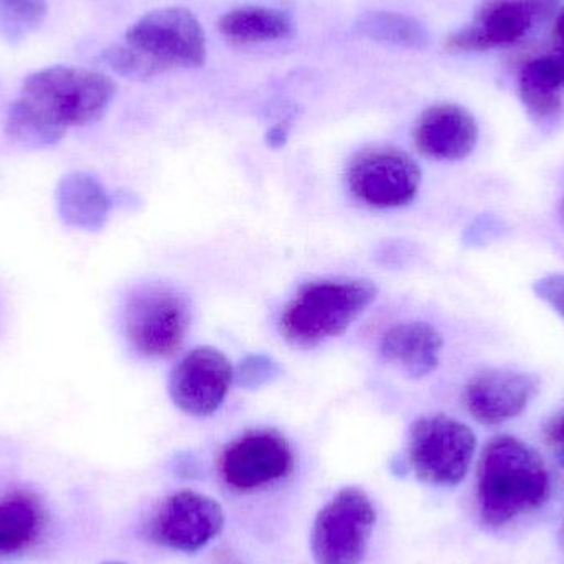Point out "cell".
Masks as SVG:
<instances>
[{
	"mask_svg": "<svg viewBox=\"0 0 564 564\" xmlns=\"http://www.w3.org/2000/svg\"><path fill=\"white\" fill-rule=\"evenodd\" d=\"M235 380L230 360L217 348L198 347L171 375L172 401L191 416H210L224 403Z\"/></svg>",
	"mask_w": 564,
	"mask_h": 564,
	"instance_id": "7c38bea8",
	"label": "cell"
},
{
	"mask_svg": "<svg viewBox=\"0 0 564 564\" xmlns=\"http://www.w3.org/2000/svg\"><path fill=\"white\" fill-rule=\"evenodd\" d=\"M476 446V434L460 421L444 414L421 417L411 430V467L423 482L454 487L469 473Z\"/></svg>",
	"mask_w": 564,
	"mask_h": 564,
	"instance_id": "8992f818",
	"label": "cell"
},
{
	"mask_svg": "<svg viewBox=\"0 0 564 564\" xmlns=\"http://www.w3.org/2000/svg\"><path fill=\"white\" fill-rule=\"evenodd\" d=\"M545 440L550 446L562 449L564 447V408L562 411L550 417L545 426Z\"/></svg>",
	"mask_w": 564,
	"mask_h": 564,
	"instance_id": "484cf974",
	"label": "cell"
},
{
	"mask_svg": "<svg viewBox=\"0 0 564 564\" xmlns=\"http://www.w3.org/2000/svg\"><path fill=\"white\" fill-rule=\"evenodd\" d=\"M564 88V53L539 56L527 63L520 73V96L527 111L543 121L562 109Z\"/></svg>",
	"mask_w": 564,
	"mask_h": 564,
	"instance_id": "e0dca14e",
	"label": "cell"
},
{
	"mask_svg": "<svg viewBox=\"0 0 564 564\" xmlns=\"http://www.w3.org/2000/svg\"><path fill=\"white\" fill-rule=\"evenodd\" d=\"M556 36L564 42V13L560 17L558 22H556Z\"/></svg>",
	"mask_w": 564,
	"mask_h": 564,
	"instance_id": "83f0119b",
	"label": "cell"
},
{
	"mask_svg": "<svg viewBox=\"0 0 564 564\" xmlns=\"http://www.w3.org/2000/svg\"><path fill=\"white\" fill-rule=\"evenodd\" d=\"M552 492L543 457L519 437H492L480 454L477 502L482 522L499 529L540 509Z\"/></svg>",
	"mask_w": 564,
	"mask_h": 564,
	"instance_id": "6da1fadb",
	"label": "cell"
},
{
	"mask_svg": "<svg viewBox=\"0 0 564 564\" xmlns=\"http://www.w3.org/2000/svg\"><path fill=\"white\" fill-rule=\"evenodd\" d=\"M42 513L26 497L0 502V555L26 549L39 536Z\"/></svg>",
	"mask_w": 564,
	"mask_h": 564,
	"instance_id": "ffe728a7",
	"label": "cell"
},
{
	"mask_svg": "<svg viewBox=\"0 0 564 564\" xmlns=\"http://www.w3.org/2000/svg\"><path fill=\"white\" fill-rule=\"evenodd\" d=\"M377 295V285L367 280L311 282L282 312L281 334L295 347H315L344 334Z\"/></svg>",
	"mask_w": 564,
	"mask_h": 564,
	"instance_id": "7a4b0ae2",
	"label": "cell"
},
{
	"mask_svg": "<svg viewBox=\"0 0 564 564\" xmlns=\"http://www.w3.org/2000/svg\"><path fill=\"white\" fill-rule=\"evenodd\" d=\"M443 337L426 322L394 325L381 338L380 351L388 364L410 378H423L436 370Z\"/></svg>",
	"mask_w": 564,
	"mask_h": 564,
	"instance_id": "9a60e30c",
	"label": "cell"
},
{
	"mask_svg": "<svg viewBox=\"0 0 564 564\" xmlns=\"http://www.w3.org/2000/svg\"><path fill=\"white\" fill-rule=\"evenodd\" d=\"M533 291L564 318V274L555 273L533 284Z\"/></svg>",
	"mask_w": 564,
	"mask_h": 564,
	"instance_id": "d4e9b609",
	"label": "cell"
},
{
	"mask_svg": "<svg viewBox=\"0 0 564 564\" xmlns=\"http://www.w3.org/2000/svg\"><path fill=\"white\" fill-rule=\"evenodd\" d=\"M115 95L116 85L109 76L79 66L58 65L26 76L20 98L68 131L101 119Z\"/></svg>",
	"mask_w": 564,
	"mask_h": 564,
	"instance_id": "3957f363",
	"label": "cell"
},
{
	"mask_svg": "<svg viewBox=\"0 0 564 564\" xmlns=\"http://www.w3.org/2000/svg\"><path fill=\"white\" fill-rule=\"evenodd\" d=\"M218 26L225 39L238 45L276 42L294 32V23L288 13L257 6L230 10L221 17Z\"/></svg>",
	"mask_w": 564,
	"mask_h": 564,
	"instance_id": "ac0fdd59",
	"label": "cell"
},
{
	"mask_svg": "<svg viewBox=\"0 0 564 564\" xmlns=\"http://www.w3.org/2000/svg\"><path fill=\"white\" fill-rule=\"evenodd\" d=\"M6 131L13 142L26 149L53 148L66 134L23 98L17 99L10 108Z\"/></svg>",
	"mask_w": 564,
	"mask_h": 564,
	"instance_id": "44dd1931",
	"label": "cell"
},
{
	"mask_svg": "<svg viewBox=\"0 0 564 564\" xmlns=\"http://www.w3.org/2000/svg\"><path fill=\"white\" fill-rule=\"evenodd\" d=\"M268 142H270L273 148H280V145L285 142V131L282 128H274L273 131L268 135Z\"/></svg>",
	"mask_w": 564,
	"mask_h": 564,
	"instance_id": "4316f807",
	"label": "cell"
},
{
	"mask_svg": "<svg viewBox=\"0 0 564 564\" xmlns=\"http://www.w3.org/2000/svg\"><path fill=\"white\" fill-rule=\"evenodd\" d=\"M56 208L68 227L98 231L108 221L112 200L98 178L86 172H73L56 187Z\"/></svg>",
	"mask_w": 564,
	"mask_h": 564,
	"instance_id": "2e32d148",
	"label": "cell"
},
{
	"mask_svg": "<svg viewBox=\"0 0 564 564\" xmlns=\"http://www.w3.org/2000/svg\"><path fill=\"white\" fill-rule=\"evenodd\" d=\"M560 0H486L469 25L453 33L446 45L457 52H484L520 42L536 20Z\"/></svg>",
	"mask_w": 564,
	"mask_h": 564,
	"instance_id": "8fae6325",
	"label": "cell"
},
{
	"mask_svg": "<svg viewBox=\"0 0 564 564\" xmlns=\"http://www.w3.org/2000/svg\"><path fill=\"white\" fill-rule=\"evenodd\" d=\"M294 469V454L276 431H251L235 440L220 457V473L237 492L280 482Z\"/></svg>",
	"mask_w": 564,
	"mask_h": 564,
	"instance_id": "30bf717a",
	"label": "cell"
},
{
	"mask_svg": "<svg viewBox=\"0 0 564 564\" xmlns=\"http://www.w3.org/2000/svg\"><path fill=\"white\" fill-rule=\"evenodd\" d=\"M421 177L420 165L394 148L365 149L355 155L347 171L354 197L378 210L411 204L420 192Z\"/></svg>",
	"mask_w": 564,
	"mask_h": 564,
	"instance_id": "ba28073f",
	"label": "cell"
},
{
	"mask_svg": "<svg viewBox=\"0 0 564 564\" xmlns=\"http://www.w3.org/2000/svg\"><path fill=\"white\" fill-rule=\"evenodd\" d=\"M126 45L141 53L155 72L204 65L207 39L197 17L184 7L145 13L126 33Z\"/></svg>",
	"mask_w": 564,
	"mask_h": 564,
	"instance_id": "277c9868",
	"label": "cell"
},
{
	"mask_svg": "<svg viewBox=\"0 0 564 564\" xmlns=\"http://www.w3.org/2000/svg\"><path fill=\"white\" fill-rule=\"evenodd\" d=\"M102 564H126V563H121V562H106V563H102Z\"/></svg>",
	"mask_w": 564,
	"mask_h": 564,
	"instance_id": "4dcf8cb0",
	"label": "cell"
},
{
	"mask_svg": "<svg viewBox=\"0 0 564 564\" xmlns=\"http://www.w3.org/2000/svg\"><path fill=\"white\" fill-rule=\"evenodd\" d=\"M46 0H0V36L17 45L29 39L46 17Z\"/></svg>",
	"mask_w": 564,
	"mask_h": 564,
	"instance_id": "7402d4cb",
	"label": "cell"
},
{
	"mask_svg": "<svg viewBox=\"0 0 564 564\" xmlns=\"http://www.w3.org/2000/svg\"><path fill=\"white\" fill-rule=\"evenodd\" d=\"M191 325L187 302L174 289L144 285L129 295L124 311L128 340L148 358L171 357Z\"/></svg>",
	"mask_w": 564,
	"mask_h": 564,
	"instance_id": "52a82bcc",
	"label": "cell"
},
{
	"mask_svg": "<svg viewBox=\"0 0 564 564\" xmlns=\"http://www.w3.org/2000/svg\"><path fill=\"white\" fill-rule=\"evenodd\" d=\"M562 542H563V545H564V522H563V529H562Z\"/></svg>",
	"mask_w": 564,
	"mask_h": 564,
	"instance_id": "1f68e13d",
	"label": "cell"
},
{
	"mask_svg": "<svg viewBox=\"0 0 564 564\" xmlns=\"http://www.w3.org/2000/svg\"><path fill=\"white\" fill-rule=\"evenodd\" d=\"M101 62L126 78H151L158 75L154 66L129 45H116L105 50Z\"/></svg>",
	"mask_w": 564,
	"mask_h": 564,
	"instance_id": "603a6c76",
	"label": "cell"
},
{
	"mask_svg": "<svg viewBox=\"0 0 564 564\" xmlns=\"http://www.w3.org/2000/svg\"><path fill=\"white\" fill-rule=\"evenodd\" d=\"M377 523L370 497L358 489L340 490L315 517L311 535L317 564H360Z\"/></svg>",
	"mask_w": 564,
	"mask_h": 564,
	"instance_id": "5b68a950",
	"label": "cell"
},
{
	"mask_svg": "<svg viewBox=\"0 0 564 564\" xmlns=\"http://www.w3.org/2000/svg\"><path fill=\"white\" fill-rule=\"evenodd\" d=\"M558 215H560V218H562L563 224H564V198L558 204Z\"/></svg>",
	"mask_w": 564,
	"mask_h": 564,
	"instance_id": "f546056e",
	"label": "cell"
},
{
	"mask_svg": "<svg viewBox=\"0 0 564 564\" xmlns=\"http://www.w3.org/2000/svg\"><path fill=\"white\" fill-rule=\"evenodd\" d=\"M479 139L476 118L466 108L440 102L427 108L414 126L417 151L434 161L457 162L469 158Z\"/></svg>",
	"mask_w": 564,
	"mask_h": 564,
	"instance_id": "5bb4252c",
	"label": "cell"
},
{
	"mask_svg": "<svg viewBox=\"0 0 564 564\" xmlns=\"http://www.w3.org/2000/svg\"><path fill=\"white\" fill-rule=\"evenodd\" d=\"M357 30L373 42L400 48H424L431 42L430 32L423 23L398 12L365 13L357 22Z\"/></svg>",
	"mask_w": 564,
	"mask_h": 564,
	"instance_id": "d6986e66",
	"label": "cell"
},
{
	"mask_svg": "<svg viewBox=\"0 0 564 564\" xmlns=\"http://www.w3.org/2000/svg\"><path fill=\"white\" fill-rule=\"evenodd\" d=\"M540 380L525 371L487 368L464 388V404L474 420L499 426L520 416L539 397Z\"/></svg>",
	"mask_w": 564,
	"mask_h": 564,
	"instance_id": "4fadbf2b",
	"label": "cell"
},
{
	"mask_svg": "<svg viewBox=\"0 0 564 564\" xmlns=\"http://www.w3.org/2000/svg\"><path fill=\"white\" fill-rule=\"evenodd\" d=\"M556 459H558L560 466L564 469V447L556 449Z\"/></svg>",
	"mask_w": 564,
	"mask_h": 564,
	"instance_id": "f1b7e54d",
	"label": "cell"
},
{
	"mask_svg": "<svg viewBox=\"0 0 564 564\" xmlns=\"http://www.w3.org/2000/svg\"><path fill=\"white\" fill-rule=\"evenodd\" d=\"M224 527L225 513L217 500L194 490H181L161 503L152 517L149 535L175 552L195 553L220 535Z\"/></svg>",
	"mask_w": 564,
	"mask_h": 564,
	"instance_id": "9c48e42d",
	"label": "cell"
},
{
	"mask_svg": "<svg viewBox=\"0 0 564 564\" xmlns=\"http://www.w3.org/2000/svg\"><path fill=\"white\" fill-rule=\"evenodd\" d=\"M281 375V367L267 355H250L241 361L235 373V380L247 390H257L264 384L273 383Z\"/></svg>",
	"mask_w": 564,
	"mask_h": 564,
	"instance_id": "cb8c5ba5",
	"label": "cell"
}]
</instances>
